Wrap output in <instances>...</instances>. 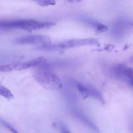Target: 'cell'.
<instances>
[{"mask_svg":"<svg viewBox=\"0 0 133 133\" xmlns=\"http://www.w3.org/2000/svg\"><path fill=\"white\" fill-rule=\"evenodd\" d=\"M32 75L34 79L45 89L58 90L62 87V83L60 78L45 64V62L35 68Z\"/></svg>","mask_w":133,"mask_h":133,"instance_id":"cell-1","label":"cell"},{"mask_svg":"<svg viewBox=\"0 0 133 133\" xmlns=\"http://www.w3.org/2000/svg\"><path fill=\"white\" fill-rule=\"evenodd\" d=\"M55 23L47 21H38L36 19H3L0 20V30L22 29L32 31L47 29L55 25Z\"/></svg>","mask_w":133,"mask_h":133,"instance_id":"cell-2","label":"cell"},{"mask_svg":"<svg viewBox=\"0 0 133 133\" xmlns=\"http://www.w3.org/2000/svg\"><path fill=\"white\" fill-rule=\"evenodd\" d=\"M98 43V40L94 38L82 39H72L70 40L61 42L57 44H49L48 45L39 46L38 49L44 51H59L68 49L70 48H78L81 46L96 45Z\"/></svg>","mask_w":133,"mask_h":133,"instance_id":"cell-3","label":"cell"},{"mask_svg":"<svg viewBox=\"0 0 133 133\" xmlns=\"http://www.w3.org/2000/svg\"><path fill=\"white\" fill-rule=\"evenodd\" d=\"M110 73L114 79L131 87L132 86V69L131 68L122 64H118L112 67Z\"/></svg>","mask_w":133,"mask_h":133,"instance_id":"cell-4","label":"cell"},{"mask_svg":"<svg viewBox=\"0 0 133 133\" xmlns=\"http://www.w3.org/2000/svg\"><path fill=\"white\" fill-rule=\"evenodd\" d=\"M76 87L78 91L83 98H88V97H92L94 99L97 100L99 102L104 105L105 103V100L103 96L102 93L96 87H93L92 85L84 84L81 83H77Z\"/></svg>","mask_w":133,"mask_h":133,"instance_id":"cell-5","label":"cell"},{"mask_svg":"<svg viewBox=\"0 0 133 133\" xmlns=\"http://www.w3.org/2000/svg\"><path fill=\"white\" fill-rule=\"evenodd\" d=\"M14 43L19 45H38L39 46L51 44V39L45 35H27L17 38Z\"/></svg>","mask_w":133,"mask_h":133,"instance_id":"cell-6","label":"cell"},{"mask_svg":"<svg viewBox=\"0 0 133 133\" xmlns=\"http://www.w3.org/2000/svg\"><path fill=\"white\" fill-rule=\"evenodd\" d=\"M132 22L127 18H121L117 19L112 27V35L116 38H120L132 27Z\"/></svg>","mask_w":133,"mask_h":133,"instance_id":"cell-7","label":"cell"},{"mask_svg":"<svg viewBox=\"0 0 133 133\" xmlns=\"http://www.w3.org/2000/svg\"><path fill=\"white\" fill-rule=\"evenodd\" d=\"M71 114L74 118H77V119H78L79 122L87 126L88 128L97 132L99 131L97 126L92 122V119L80 109H78L77 108H74V109H71Z\"/></svg>","mask_w":133,"mask_h":133,"instance_id":"cell-8","label":"cell"},{"mask_svg":"<svg viewBox=\"0 0 133 133\" xmlns=\"http://www.w3.org/2000/svg\"><path fill=\"white\" fill-rule=\"evenodd\" d=\"M45 62V59L43 57L35 58V59L31 60V61H27V62H14L13 66H14V70H27L30 68H35L40 65L42 64Z\"/></svg>","mask_w":133,"mask_h":133,"instance_id":"cell-9","label":"cell"},{"mask_svg":"<svg viewBox=\"0 0 133 133\" xmlns=\"http://www.w3.org/2000/svg\"><path fill=\"white\" fill-rule=\"evenodd\" d=\"M84 22L87 23L88 25H90L92 27V28L95 30V31L98 33H102V32H105L107 31L108 27L103 23H100V22H97V21L93 20L91 19H83Z\"/></svg>","mask_w":133,"mask_h":133,"instance_id":"cell-10","label":"cell"},{"mask_svg":"<svg viewBox=\"0 0 133 133\" xmlns=\"http://www.w3.org/2000/svg\"><path fill=\"white\" fill-rule=\"evenodd\" d=\"M0 96L7 99H12L14 98V96L11 91L1 84H0Z\"/></svg>","mask_w":133,"mask_h":133,"instance_id":"cell-11","label":"cell"},{"mask_svg":"<svg viewBox=\"0 0 133 133\" xmlns=\"http://www.w3.org/2000/svg\"><path fill=\"white\" fill-rule=\"evenodd\" d=\"M34 2L37 3L41 6H54L56 4L55 0H32Z\"/></svg>","mask_w":133,"mask_h":133,"instance_id":"cell-12","label":"cell"},{"mask_svg":"<svg viewBox=\"0 0 133 133\" xmlns=\"http://www.w3.org/2000/svg\"><path fill=\"white\" fill-rule=\"evenodd\" d=\"M12 71H14L13 63L0 64V72H9Z\"/></svg>","mask_w":133,"mask_h":133,"instance_id":"cell-13","label":"cell"},{"mask_svg":"<svg viewBox=\"0 0 133 133\" xmlns=\"http://www.w3.org/2000/svg\"><path fill=\"white\" fill-rule=\"evenodd\" d=\"M0 123H1L2 125H3L6 129L10 131V132H11V133H19L18 132V131H17L13 126H12L11 125H10V123H8V122H5V120H3V119H0Z\"/></svg>","mask_w":133,"mask_h":133,"instance_id":"cell-14","label":"cell"},{"mask_svg":"<svg viewBox=\"0 0 133 133\" xmlns=\"http://www.w3.org/2000/svg\"><path fill=\"white\" fill-rule=\"evenodd\" d=\"M60 127H61V132L62 133H70V131H68V129H67V127L65 126V125H64L63 123H61L60 125Z\"/></svg>","mask_w":133,"mask_h":133,"instance_id":"cell-15","label":"cell"},{"mask_svg":"<svg viewBox=\"0 0 133 133\" xmlns=\"http://www.w3.org/2000/svg\"><path fill=\"white\" fill-rule=\"evenodd\" d=\"M83 0H68V1L70 3H79L81 2Z\"/></svg>","mask_w":133,"mask_h":133,"instance_id":"cell-16","label":"cell"}]
</instances>
